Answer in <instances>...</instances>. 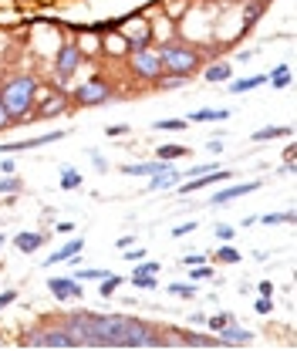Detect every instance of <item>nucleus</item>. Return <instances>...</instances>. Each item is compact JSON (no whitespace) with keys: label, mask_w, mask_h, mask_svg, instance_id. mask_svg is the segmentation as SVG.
<instances>
[{"label":"nucleus","mask_w":297,"mask_h":351,"mask_svg":"<svg viewBox=\"0 0 297 351\" xmlns=\"http://www.w3.org/2000/svg\"><path fill=\"white\" fill-rule=\"evenodd\" d=\"M38 98L41 95H38V78L34 75H21V78H14V82H7V85L0 88V101L10 112L14 125H17V119H27L31 115V108H34Z\"/></svg>","instance_id":"1"},{"label":"nucleus","mask_w":297,"mask_h":351,"mask_svg":"<svg viewBox=\"0 0 297 351\" xmlns=\"http://www.w3.org/2000/svg\"><path fill=\"white\" fill-rule=\"evenodd\" d=\"M159 64H163V75H182V78H193L200 71V54L193 47H182V44H169L159 51Z\"/></svg>","instance_id":"2"},{"label":"nucleus","mask_w":297,"mask_h":351,"mask_svg":"<svg viewBox=\"0 0 297 351\" xmlns=\"http://www.w3.org/2000/svg\"><path fill=\"white\" fill-rule=\"evenodd\" d=\"M132 75L135 78H142V82H156L159 75H163V64H159V51H149V47H142V51H132Z\"/></svg>","instance_id":"3"},{"label":"nucleus","mask_w":297,"mask_h":351,"mask_svg":"<svg viewBox=\"0 0 297 351\" xmlns=\"http://www.w3.org/2000/svg\"><path fill=\"white\" fill-rule=\"evenodd\" d=\"M24 345H27V348H75V341H71V335L64 331V324H61V328H41V331H31Z\"/></svg>","instance_id":"4"},{"label":"nucleus","mask_w":297,"mask_h":351,"mask_svg":"<svg viewBox=\"0 0 297 351\" xmlns=\"http://www.w3.org/2000/svg\"><path fill=\"white\" fill-rule=\"evenodd\" d=\"M112 98V88H108V82L105 78H88L85 85H78L75 88V101L78 105H105Z\"/></svg>","instance_id":"5"},{"label":"nucleus","mask_w":297,"mask_h":351,"mask_svg":"<svg viewBox=\"0 0 297 351\" xmlns=\"http://www.w3.org/2000/svg\"><path fill=\"white\" fill-rule=\"evenodd\" d=\"M64 331L71 335L75 348H91V314L88 311H75L64 317Z\"/></svg>","instance_id":"6"},{"label":"nucleus","mask_w":297,"mask_h":351,"mask_svg":"<svg viewBox=\"0 0 297 351\" xmlns=\"http://www.w3.org/2000/svg\"><path fill=\"white\" fill-rule=\"evenodd\" d=\"M149 335H152V324H145V321H128L126 331L119 335V341H115V348H145V341H149Z\"/></svg>","instance_id":"7"},{"label":"nucleus","mask_w":297,"mask_h":351,"mask_svg":"<svg viewBox=\"0 0 297 351\" xmlns=\"http://www.w3.org/2000/svg\"><path fill=\"white\" fill-rule=\"evenodd\" d=\"M233 179V173L230 169H210V173H203L200 179H179L176 182V189L182 193V196H189V193H200V189H206V186H216V182H230Z\"/></svg>","instance_id":"8"},{"label":"nucleus","mask_w":297,"mask_h":351,"mask_svg":"<svg viewBox=\"0 0 297 351\" xmlns=\"http://www.w3.org/2000/svg\"><path fill=\"white\" fill-rule=\"evenodd\" d=\"M78 64H82V51H78V44H61V47H58V58H54V71H58V78H61V82L71 78V75L78 71Z\"/></svg>","instance_id":"9"},{"label":"nucleus","mask_w":297,"mask_h":351,"mask_svg":"<svg viewBox=\"0 0 297 351\" xmlns=\"http://www.w3.org/2000/svg\"><path fill=\"white\" fill-rule=\"evenodd\" d=\"M47 291L58 301H82L85 298V287L78 284V277H51L47 280Z\"/></svg>","instance_id":"10"},{"label":"nucleus","mask_w":297,"mask_h":351,"mask_svg":"<svg viewBox=\"0 0 297 351\" xmlns=\"http://www.w3.org/2000/svg\"><path fill=\"white\" fill-rule=\"evenodd\" d=\"M260 189V179H250V182H233V186H226V189H216L210 199V206H226V203H233V199H240V196H250Z\"/></svg>","instance_id":"11"},{"label":"nucleus","mask_w":297,"mask_h":351,"mask_svg":"<svg viewBox=\"0 0 297 351\" xmlns=\"http://www.w3.org/2000/svg\"><path fill=\"white\" fill-rule=\"evenodd\" d=\"M216 341H219V348H247V345L254 341V331L237 328V324L230 321L226 328H219V331H216Z\"/></svg>","instance_id":"12"},{"label":"nucleus","mask_w":297,"mask_h":351,"mask_svg":"<svg viewBox=\"0 0 297 351\" xmlns=\"http://www.w3.org/2000/svg\"><path fill=\"white\" fill-rule=\"evenodd\" d=\"M68 132H47L38 138H27V142H0V156H14V152H24V149H38V145H51V142H61Z\"/></svg>","instance_id":"13"},{"label":"nucleus","mask_w":297,"mask_h":351,"mask_svg":"<svg viewBox=\"0 0 297 351\" xmlns=\"http://www.w3.org/2000/svg\"><path fill=\"white\" fill-rule=\"evenodd\" d=\"M68 112V98L64 95H44V101L38 105V119H54V115H64Z\"/></svg>","instance_id":"14"},{"label":"nucleus","mask_w":297,"mask_h":351,"mask_svg":"<svg viewBox=\"0 0 297 351\" xmlns=\"http://www.w3.org/2000/svg\"><path fill=\"white\" fill-rule=\"evenodd\" d=\"M179 176H182V173H176V169H172L169 162H166V169H159V173H156L152 179H149V189H152V193H159V189H176Z\"/></svg>","instance_id":"15"},{"label":"nucleus","mask_w":297,"mask_h":351,"mask_svg":"<svg viewBox=\"0 0 297 351\" xmlns=\"http://www.w3.org/2000/svg\"><path fill=\"white\" fill-rule=\"evenodd\" d=\"M44 240H47L44 233H27V230H24V233L14 237V247H17L21 254H34V250H41L44 247Z\"/></svg>","instance_id":"16"},{"label":"nucleus","mask_w":297,"mask_h":351,"mask_svg":"<svg viewBox=\"0 0 297 351\" xmlns=\"http://www.w3.org/2000/svg\"><path fill=\"white\" fill-rule=\"evenodd\" d=\"M82 250H85V240H68L61 250H54V254L44 261V267H54V263H61V261H71V257L82 254Z\"/></svg>","instance_id":"17"},{"label":"nucleus","mask_w":297,"mask_h":351,"mask_svg":"<svg viewBox=\"0 0 297 351\" xmlns=\"http://www.w3.org/2000/svg\"><path fill=\"white\" fill-rule=\"evenodd\" d=\"M230 115H233L230 108H200L189 115V122H226Z\"/></svg>","instance_id":"18"},{"label":"nucleus","mask_w":297,"mask_h":351,"mask_svg":"<svg viewBox=\"0 0 297 351\" xmlns=\"http://www.w3.org/2000/svg\"><path fill=\"white\" fill-rule=\"evenodd\" d=\"M294 129L291 125H267V129H257L254 132V142H270V138H291Z\"/></svg>","instance_id":"19"},{"label":"nucleus","mask_w":297,"mask_h":351,"mask_svg":"<svg viewBox=\"0 0 297 351\" xmlns=\"http://www.w3.org/2000/svg\"><path fill=\"white\" fill-rule=\"evenodd\" d=\"M159 169H166L163 159H152V162H135V166H122L126 176H156Z\"/></svg>","instance_id":"20"},{"label":"nucleus","mask_w":297,"mask_h":351,"mask_svg":"<svg viewBox=\"0 0 297 351\" xmlns=\"http://www.w3.org/2000/svg\"><path fill=\"white\" fill-rule=\"evenodd\" d=\"M203 78L213 82V85H216V82H230V78H233V68H230L226 61H216V64H210V68L203 71Z\"/></svg>","instance_id":"21"},{"label":"nucleus","mask_w":297,"mask_h":351,"mask_svg":"<svg viewBox=\"0 0 297 351\" xmlns=\"http://www.w3.org/2000/svg\"><path fill=\"white\" fill-rule=\"evenodd\" d=\"M182 345H186V348H219V341H216V338L193 335V331H189V335H182Z\"/></svg>","instance_id":"22"},{"label":"nucleus","mask_w":297,"mask_h":351,"mask_svg":"<svg viewBox=\"0 0 297 351\" xmlns=\"http://www.w3.org/2000/svg\"><path fill=\"white\" fill-rule=\"evenodd\" d=\"M82 182H85V176L78 173V169H71V166H64V169H61V189H68V193H71V189H78Z\"/></svg>","instance_id":"23"},{"label":"nucleus","mask_w":297,"mask_h":351,"mask_svg":"<svg viewBox=\"0 0 297 351\" xmlns=\"http://www.w3.org/2000/svg\"><path fill=\"white\" fill-rule=\"evenodd\" d=\"M267 82L263 75H254V78H240V82H230V91L233 95H243V91H254V88H260Z\"/></svg>","instance_id":"24"},{"label":"nucleus","mask_w":297,"mask_h":351,"mask_svg":"<svg viewBox=\"0 0 297 351\" xmlns=\"http://www.w3.org/2000/svg\"><path fill=\"white\" fill-rule=\"evenodd\" d=\"M182 156H186V145H176V142H172V145H159V149H156V159H163V162L182 159Z\"/></svg>","instance_id":"25"},{"label":"nucleus","mask_w":297,"mask_h":351,"mask_svg":"<svg viewBox=\"0 0 297 351\" xmlns=\"http://www.w3.org/2000/svg\"><path fill=\"white\" fill-rule=\"evenodd\" d=\"M0 193L3 196H17L21 193V179L14 173H0Z\"/></svg>","instance_id":"26"},{"label":"nucleus","mask_w":297,"mask_h":351,"mask_svg":"<svg viewBox=\"0 0 297 351\" xmlns=\"http://www.w3.org/2000/svg\"><path fill=\"white\" fill-rule=\"evenodd\" d=\"M119 284H126L119 274H105V277H102V287H98V294H102V298H112V294L119 291Z\"/></svg>","instance_id":"27"},{"label":"nucleus","mask_w":297,"mask_h":351,"mask_svg":"<svg viewBox=\"0 0 297 351\" xmlns=\"http://www.w3.org/2000/svg\"><path fill=\"white\" fill-rule=\"evenodd\" d=\"M166 291H169L172 298H186V301L196 298V284H193V280H189V284H166Z\"/></svg>","instance_id":"28"},{"label":"nucleus","mask_w":297,"mask_h":351,"mask_svg":"<svg viewBox=\"0 0 297 351\" xmlns=\"http://www.w3.org/2000/svg\"><path fill=\"white\" fill-rule=\"evenodd\" d=\"M132 284H135L139 291H152V287H159L156 274H142V270H135V274H132Z\"/></svg>","instance_id":"29"},{"label":"nucleus","mask_w":297,"mask_h":351,"mask_svg":"<svg viewBox=\"0 0 297 351\" xmlns=\"http://www.w3.org/2000/svg\"><path fill=\"white\" fill-rule=\"evenodd\" d=\"M189 82V78H182V75H159L156 78V85L163 88V91H176V88H182Z\"/></svg>","instance_id":"30"},{"label":"nucleus","mask_w":297,"mask_h":351,"mask_svg":"<svg viewBox=\"0 0 297 351\" xmlns=\"http://www.w3.org/2000/svg\"><path fill=\"white\" fill-rule=\"evenodd\" d=\"M267 82H270L274 88H287V85H291V68H287V64H281V68H277Z\"/></svg>","instance_id":"31"},{"label":"nucleus","mask_w":297,"mask_h":351,"mask_svg":"<svg viewBox=\"0 0 297 351\" xmlns=\"http://www.w3.org/2000/svg\"><path fill=\"white\" fill-rule=\"evenodd\" d=\"M152 129L156 132H182L186 122H182V119H163V122H152Z\"/></svg>","instance_id":"32"},{"label":"nucleus","mask_w":297,"mask_h":351,"mask_svg":"<svg viewBox=\"0 0 297 351\" xmlns=\"http://www.w3.org/2000/svg\"><path fill=\"white\" fill-rule=\"evenodd\" d=\"M260 223H267V226H277V223H294V210H287V213H267V217H260Z\"/></svg>","instance_id":"33"},{"label":"nucleus","mask_w":297,"mask_h":351,"mask_svg":"<svg viewBox=\"0 0 297 351\" xmlns=\"http://www.w3.org/2000/svg\"><path fill=\"white\" fill-rule=\"evenodd\" d=\"M216 261L219 263H240V254H237V247L223 243V247H219V254H216Z\"/></svg>","instance_id":"34"},{"label":"nucleus","mask_w":297,"mask_h":351,"mask_svg":"<svg viewBox=\"0 0 297 351\" xmlns=\"http://www.w3.org/2000/svg\"><path fill=\"white\" fill-rule=\"evenodd\" d=\"M260 10H263V3H250V7H247V17H243V27H247V31L260 21Z\"/></svg>","instance_id":"35"},{"label":"nucleus","mask_w":297,"mask_h":351,"mask_svg":"<svg viewBox=\"0 0 297 351\" xmlns=\"http://www.w3.org/2000/svg\"><path fill=\"white\" fill-rule=\"evenodd\" d=\"M230 321H233L230 314H210V317H206V324H210V331H219V328H226Z\"/></svg>","instance_id":"36"},{"label":"nucleus","mask_w":297,"mask_h":351,"mask_svg":"<svg viewBox=\"0 0 297 351\" xmlns=\"http://www.w3.org/2000/svg\"><path fill=\"white\" fill-rule=\"evenodd\" d=\"M108 270H95V267H82L78 270V280H102Z\"/></svg>","instance_id":"37"},{"label":"nucleus","mask_w":297,"mask_h":351,"mask_svg":"<svg viewBox=\"0 0 297 351\" xmlns=\"http://www.w3.org/2000/svg\"><path fill=\"white\" fill-rule=\"evenodd\" d=\"M233 237H237V230H233V226H226V223H223V226H216V240H219V243H230Z\"/></svg>","instance_id":"38"},{"label":"nucleus","mask_w":297,"mask_h":351,"mask_svg":"<svg viewBox=\"0 0 297 351\" xmlns=\"http://www.w3.org/2000/svg\"><path fill=\"white\" fill-rule=\"evenodd\" d=\"M189 270H193V280H210L213 277V270L206 263H196V267H189Z\"/></svg>","instance_id":"39"},{"label":"nucleus","mask_w":297,"mask_h":351,"mask_svg":"<svg viewBox=\"0 0 297 351\" xmlns=\"http://www.w3.org/2000/svg\"><path fill=\"white\" fill-rule=\"evenodd\" d=\"M254 311L257 314H270V311H274V298H263V294H260V298H257V304H254Z\"/></svg>","instance_id":"40"},{"label":"nucleus","mask_w":297,"mask_h":351,"mask_svg":"<svg viewBox=\"0 0 297 351\" xmlns=\"http://www.w3.org/2000/svg\"><path fill=\"white\" fill-rule=\"evenodd\" d=\"M210 169H219V162H200V166H193L186 176H203V173H210Z\"/></svg>","instance_id":"41"},{"label":"nucleus","mask_w":297,"mask_h":351,"mask_svg":"<svg viewBox=\"0 0 297 351\" xmlns=\"http://www.w3.org/2000/svg\"><path fill=\"white\" fill-rule=\"evenodd\" d=\"M122 261H128V263H139V261H145V250L139 247V250H132V247H126V257Z\"/></svg>","instance_id":"42"},{"label":"nucleus","mask_w":297,"mask_h":351,"mask_svg":"<svg viewBox=\"0 0 297 351\" xmlns=\"http://www.w3.org/2000/svg\"><path fill=\"white\" fill-rule=\"evenodd\" d=\"M193 230H196V223H182V226H176V230H172V237L179 240V237H189Z\"/></svg>","instance_id":"43"},{"label":"nucleus","mask_w":297,"mask_h":351,"mask_svg":"<svg viewBox=\"0 0 297 351\" xmlns=\"http://www.w3.org/2000/svg\"><path fill=\"white\" fill-rule=\"evenodd\" d=\"M182 263H186V267H196V263H206V254H186V257H182Z\"/></svg>","instance_id":"44"},{"label":"nucleus","mask_w":297,"mask_h":351,"mask_svg":"<svg viewBox=\"0 0 297 351\" xmlns=\"http://www.w3.org/2000/svg\"><path fill=\"white\" fill-rule=\"evenodd\" d=\"M7 125H14V119H10V112L3 108V101H0V132L7 129Z\"/></svg>","instance_id":"45"},{"label":"nucleus","mask_w":297,"mask_h":351,"mask_svg":"<svg viewBox=\"0 0 297 351\" xmlns=\"http://www.w3.org/2000/svg\"><path fill=\"white\" fill-rule=\"evenodd\" d=\"M135 270H142V274H159V263H149V261L142 263V261H139V263H135Z\"/></svg>","instance_id":"46"},{"label":"nucleus","mask_w":297,"mask_h":351,"mask_svg":"<svg viewBox=\"0 0 297 351\" xmlns=\"http://www.w3.org/2000/svg\"><path fill=\"white\" fill-rule=\"evenodd\" d=\"M14 301H17V291H3V294H0V311L7 304H14Z\"/></svg>","instance_id":"47"},{"label":"nucleus","mask_w":297,"mask_h":351,"mask_svg":"<svg viewBox=\"0 0 297 351\" xmlns=\"http://www.w3.org/2000/svg\"><path fill=\"white\" fill-rule=\"evenodd\" d=\"M257 291H260L263 298H274V284H270V280H260V284H257Z\"/></svg>","instance_id":"48"},{"label":"nucleus","mask_w":297,"mask_h":351,"mask_svg":"<svg viewBox=\"0 0 297 351\" xmlns=\"http://www.w3.org/2000/svg\"><path fill=\"white\" fill-rule=\"evenodd\" d=\"M58 233H61V237H71V233H75V223H68V219L58 223Z\"/></svg>","instance_id":"49"},{"label":"nucleus","mask_w":297,"mask_h":351,"mask_svg":"<svg viewBox=\"0 0 297 351\" xmlns=\"http://www.w3.org/2000/svg\"><path fill=\"white\" fill-rule=\"evenodd\" d=\"M206 152H213V156H219V152H223V138H213L210 145H206Z\"/></svg>","instance_id":"50"},{"label":"nucleus","mask_w":297,"mask_h":351,"mask_svg":"<svg viewBox=\"0 0 297 351\" xmlns=\"http://www.w3.org/2000/svg\"><path fill=\"white\" fill-rule=\"evenodd\" d=\"M126 132H128V125H108L105 135H126Z\"/></svg>","instance_id":"51"},{"label":"nucleus","mask_w":297,"mask_h":351,"mask_svg":"<svg viewBox=\"0 0 297 351\" xmlns=\"http://www.w3.org/2000/svg\"><path fill=\"white\" fill-rule=\"evenodd\" d=\"M0 159H3V156H0ZM0 173H14V159H3V162H0Z\"/></svg>","instance_id":"52"},{"label":"nucleus","mask_w":297,"mask_h":351,"mask_svg":"<svg viewBox=\"0 0 297 351\" xmlns=\"http://www.w3.org/2000/svg\"><path fill=\"white\" fill-rule=\"evenodd\" d=\"M0 247H3V237H0Z\"/></svg>","instance_id":"53"}]
</instances>
